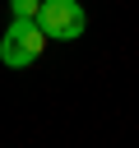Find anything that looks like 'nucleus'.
<instances>
[{"instance_id":"nucleus-1","label":"nucleus","mask_w":139,"mask_h":148,"mask_svg":"<svg viewBox=\"0 0 139 148\" xmlns=\"http://www.w3.org/2000/svg\"><path fill=\"white\" fill-rule=\"evenodd\" d=\"M42 51H46V32L37 28V18H9V28L0 37V65L28 69L42 60Z\"/></svg>"},{"instance_id":"nucleus-3","label":"nucleus","mask_w":139,"mask_h":148,"mask_svg":"<svg viewBox=\"0 0 139 148\" xmlns=\"http://www.w3.org/2000/svg\"><path fill=\"white\" fill-rule=\"evenodd\" d=\"M42 0H9V18H37Z\"/></svg>"},{"instance_id":"nucleus-2","label":"nucleus","mask_w":139,"mask_h":148,"mask_svg":"<svg viewBox=\"0 0 139 148\" xmlns=\"http://www.w3.org/2000/svg\"><path fill=\"white\" fill-rule=\"evenodd\" d=\"M37 28L46 32V42H74V37H83L88 14H83L79 0H42V9H37Z\"/></svg>"}]
</instances>
